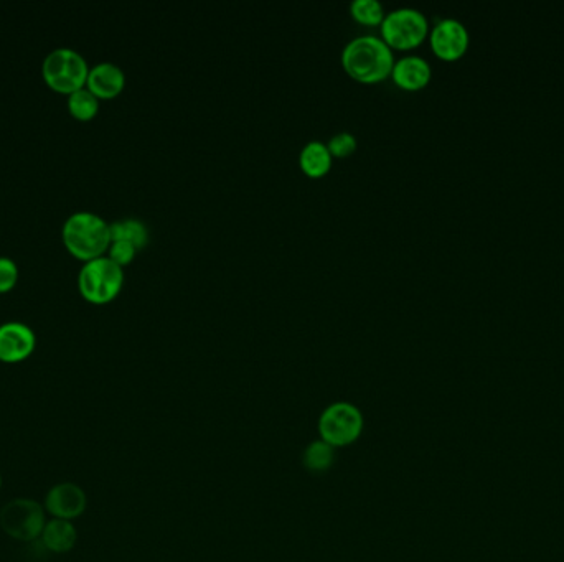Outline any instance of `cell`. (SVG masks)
<instances>
[{"instance_id":"6da1fadb","label":"cell","mask_w":564,"mask_h":562,"mask_svg":"<svg viewBox=\"0 0 564 562\" xmlns=\"http://www.w3.org/2000/svg\"><path fill=\"white\" fill-rule=\"evenodd\" d=\"M342 66L347 75L363 85H375L391 76L395 57L383 38L362 35L353 38L342 52Z\"/></svg>"},{"instance_id":"7a4b0ae2","label":"cell","mask_w":564,"mask_h":562,"mask_svg":"<svg viewBox=\"0 0 564 562\" xmlns=\"http://www.w3.org/2000/svg\"><path fill=\"white\" fill-rule=\"evenodd\" d=\"M63 243L76 258L104 256L111 244V226L94 211H75L66 218L62 230Z\"/></svg>"},{"instance_id":"3957f363","label":"cell","mask_w":564,"mask_h":562,"mask_svg":"<svg viewBox=\"0 0 564 562\" xmlns=\"http://www.w3.org/2000/svg\"><path fill=\"white\" fill-rule=\"evenodd\" d=\"M78 286L85 299L106 304L118 296L124 286V267L109 256H98L81 266Z\"/></svg>"},{"instance_id":"277c9868","label":"cell","mask_w":564,"mask_h":562,"mask_svg":"<svg viewBox=\"0 0 564 562\" xmlns=\"http://www.w3.org/2000/svg\"><path fill=\"white\" fill-rule=\"evenodd\" d=\"M43 78L58 93L70 94L86 86L90 66L85 57L73 48H55L42 65Z\"/></svg>"},{"instance_id":"5b68a950","label":"cell","mask_w":564,"mask_h":562,"mask_svg":"<svg viewBox=\"0 0 564 562\" xmlns=\"http://www.w3.org/2000/svg\"><path fill=\"white\" fill-rule=\"evenodd\" d=\"M428 17L413 7L391 10L381 22V38L393 50H413L426 40Z\"/></svg>"},{"instance_id":"8992f818","label":"cell","mask_w":564,"mask_h":562,"mask_svg":"<svg viewBox=\"0 0 564 562\" xmlns=\"http://www.w3.org/2000/svg\"><path fill=\"white\" fill-rule=\"evenodd\" d=\"M363 431V416L350 403H335L325 409L319 419L322 441L332 447H344L357 441Z\"/></svg>"},{"instance_id":"52a82bcc","label":"cell","mask_w":564,"mask_h":562,"mask_svg":"<svg viewBox=\"0 0 564 562\" xmlns=\"http://www.w3.org/2000/svg\"><path fill=\"white\" fill-rule=\"evenodd\" d=\"M47 525L45 511L33 500L17 498L0 511V526L10 538L19 541H33L42 536L43 528Z\"/></svg>"},{"instance_id":"ba28073f","label":"cell","mask_w":564,"mask_h":562,"mask_svg":"<svg viewBox=\"0 0 564 562\" xmlns=\"http://www.w3.org/2000/svg\"><path fill=\"white\" fill-rule=\"evenodd\" d=\"M429 42L436 57L456 61L464 57L469 48V32L461 20L442 19L429 33Z\"/></svg>"},{"instance_id":"9c48e42d","label":"cell","mask_w":564,"mask_h":562,"mask_svg":"<svg viewBox=\"0 0 564 562\" xmlns=\"http://www.w3.org/2000/svg\"><path fill=\"white\" fill-rule=\"evenodd\" d=\"M35 332L24 322H5L0 325V361L19 363L29 358L35 348Z\"/></svg>"},{"instance_id":"30bf717a","label":"cell","mask_w":564,"mask_h":562,"mask_svg":"<svg viewBox=\"0 0 564 562\" xmlns=\"http://www.w3.org/2000/svg\"><path fill=\"white\" fill-rule=\"evenodd\" d=\"M45 508L57 520H75L85 513V492L76 483H58L48 492Z\"/></svg>"},{"instance_id":"8fae6325","label":"cell","mask_w":564,"mask_h":562,"mask_svg":"<svg viewBox=\"0 0 564 562\" xmlns=\"http://www.w3.org/2000/svg\"><path fill=\"white\" fill-rule=\"evenodd\" d=\"M124 86H126V75L123 68L111 61H103L91 66L86 78V88L101 99L116 98L123 93Z\"/></svg>"},{"instance_id":"7c38bea8","label":"cell","mask_w":564,"mask_h":562,"mask_svg":"<svg viewBox=\"0 0 564 562\" xmlns=\"http://www.w3.org/2000/svg\"><path fill=\"white\" fill-rule=\"evenodd\" d=\"M433 76V70L429 65L428 60L418 55H406L395 61L393 71H391V78L395 81L396 85L406 91H418L423 89L424 86L429 85Z\"/></svg>"},{"instance_id":"4fadbf2b","label":"cell","mask_w":564,"mask_h":562,"mask_svg":"<svg viewBox=\"0 0 564 562\" xmlns=\"http://www.w3.org/2000/svg\"><path fill=\"white\" fill-rule=\"evenodd\" d=\"M332 160L334 157L330 154L329 147L320 141L307 142L299 154V165H301L302 172L311 178H320L329 174V170L332 169Z\"/></svg>"},{"instance_id":"5bb4252c","label":"cell","mask_w":564,"mask_h":562,"mask_svg":"<svg viewBox=\"0 0 564 562\" xmlns=\"http://www.w3.org/2000/svg\"><path fill=\"white\" fill-rule=\"evenodd\" d=\"M76 539H78V533H76L75 525L71 521L53 518L43 528V544L52 553H68L75 548Z\"/></svg>"},{"instance_id":"9a60e30c","label":"cell","mask_w":564,"mask_h":562,"mask_svg":"<svg viewBox=\"0 0 564 562\" xmlns=\"http://www.w3.org/2000/svg\"><path fill=\"white\" fill-rule=\"evenodd\" d=\"M111 241L124 239L134 244L137 249L144 248L149 243V230L146 223L136 218H124V220L111 223Z\"/></svg>"},{"instance_id":"2e32d148","label":"cell","mask_w":564,"mask_h":562,"mask_svg":"<svg viewBox=\"0 0 564 562\" xmlns=\"http://www.w3.org/2000/svg\"><path fill=\"white\" fill-rule=\"evenodd\" d=\"M334 462V447L322 441V439L312 442L304 452V467L311 472H315V474L327 472L334 465Z\"/></svg>"},{"instance_id":"e0dca14e","label":"cell","mask_w":564,"mask_h":562,"mask_svg":"<svg viewBox=\"0 0 564 562\" xmlns=\"http://www.w3.org/2000/svg\"><path fill=\"white\" fill-rule=\"evenodd\" d=\"M68 108L70 113L80 121H90L99 111V98L91 93L90 89H76L73 93L68 94Z\"/></svg>"},{"instance_id":"ac0fdd59","label":"cell","mask_w":564,"mask_h":562,"mask_svg":"<svg viewBox=\"0 0 564 562\" xmlns=\"http://www.w3.org/2000/svg\"><path fill=\"white\" fill-rule=\"evenodd\" d=\"M350 14L358 24L370 25V27L381 25L386 15L383 5L378 0H353L350 4Z\"/></svg>"},{"instance_id":"d6986e66","label":"cell","mask_w":564,"mask_h":562,"mask_svg":"<svg viewBox=\"0 0 564 562\" xmlns=\"http://www.w3.org/2000/svg\"><path fill=\"white\" fill-rule=\"evenodd\" d=\"M357 146V137L353 136L352 132H340L337 136L332 137L327 144L330 154L335 159H345L348 155H352L357 150Z\"/></svg>"},{"instance_id":"ffe728a7","label":"cell","mask_w":564,"mask_h":562,"mask_svg":"<svg viewBox=\"0 0 564 562\" xmlns=\"http://www.w3.org/2000/svg\"><path fill=\"white\" fill-rule=\"evenodd\" d=\"M108 253L109 258L113 259L114 263L124 267L131 263L132 259L136 258L137 248L129 241L118 239V241H111Z\"/></svg>"},{"instance_id":"44dd1931","label":"cell","mask_w":564,"mask_h":562,"mask_svg":"<svg viewBox=\"0 0 564 562\" xmlns=\"http://www.w3.org/2000/svg\"><path fill=\"white\" fill-rule=\"evenodd\" d=\"M17 279H19V267L14 259L0 256V292L10 291Z\"/></svg>"},{"instance_id":"7402d4cb","label":"cell","mask_w":564,"mask_h":562,"mask_svg":"<svg viewBox=\"0 0 564 562\" xmlns=\"http://www.w3.org/2000/svg\"><path fill=\"white\" fill-rule=\"evenodd\" d=\"M0 487H2V477H0Z\"/></svg>"}]
</instances>
